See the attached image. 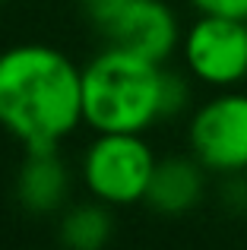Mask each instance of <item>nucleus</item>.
I'll return each mask as SVG.
<instances>
[{
	"label": "nucleus",
	"mask_w": 247,
	"mask_h": 250,
	"mask_svg": "<svg viewBox=\"0 0 247 250\" xmlns=\"http://www.w3.org/2000/svg\"><path fill=\"white\" fill-rule=\"evenodd\" d=\"M219 200H222V206L228 209V212H247V171L222 177Z\"/></svg>",
	"instance_id": "obj_11"
},
{
	"label": "nucleus",
	"mask_w": 247,
	"mask_h": 250,
	"mask_svg": "<svg viewBox=\"0 0 247 250\" xmlns=\"http://www.w3.org/2000/svg\"><path fill=\"white\" fill-rule=\"evenodd\" d=\"M159 155L146 133H95L80 162V181L92 200L111 209L136 206L146 200Z\"/></svg>",
	"instance_id": "obj_3"
},
{
	"label": "nucleus",
	"mask_w": 247,
	"mask_h": 250,
	"mask_svg": "<svg viewBox=\"0 0 247 250\" xmlns=\"http://www.w3.org/2000/svg\"><path fill=\"white\" fill-rule=\"evenodd\" d=\"M82 127V67L61 48L19 42L0 51V130L22 152L61 149Z\"/></svg>",
	"instance_id": "obj_1"
},
{
	"label": "nucleus",
	"mask_w": 247,
	"mask_h": 250,
	"mask_svg": "<svg viewBox=\"0 0 247 250\" xmlns=\"http://www.w3.org/2000/svg\"><path fill=\"white\" fill-rule=\"evenodd\" d=\"M206 190H209V171L197 155H165L152 171L143 203L159 215L178 219L193 212L206 200Z\"/></svg>",
	"instance_id": "obj_8"
},
{
	"label": "nucleus",
	"mask_w": 247,
	"mask_h": 250,
	"mask_svg": "<svg viewBox=\"0 0 247 250\" xmlns=\"http://www.w3.org/2000/svg\"><path fill=\"white\" fill-rule=\"evenodd\" d=\"M114 238V209L99 200H82L61 209L57 241L63 250H105Z\"/></svg>",
	"instance_id": "obj_9"
},
{
	"label": "nucleus",
	"mask_w": 247,
	"mask_h": 250,
	"mask_svg": "<svg viewBox=\"0 0 247 250\" xmlns=\"http://www.w3.org/2000/svg\"><path fill=\"white\" fill-rule=\"evenodd\" d=\"M190 102H193L190 73H178V70L165 67V73H162V121L184 114Z\"/></svg>",
	"instance_id": "obj_10"
},
{
	"label": "nucleus",
	"mask_w": 247,
	"mask_h": 250,
	"mask_svg": "<svg viewBox=\"0 0 247 250\" xmlns=\"http://www.w3.org/2000/svg\"><path fill=\"white\" fill-rule=\"evenodd\" d=\"M70 190H73V174H70V165L63 162L61 149L22 155L13 193L29 215L61 212L63 206H70Z\"/></svg>",
	"instance_id": "obj_7"
},
{
	"label": "nucleus",
	"mask_w": 247,
	"mask_h": 250,
	"mask_svg": "<svg viewBox=\"0 0 247 250\" xmlns=\"http://www.w3.org/2000/svg\"><path fill=\"white\" fill-rule=\"evenodd\" d=\"M181 61L190 80L209 89H238L247 80V22L197 16L181 38Z\"/></svg>",
	"instance_id": "obj_6"
},
{
	"label": "nucleus",
	"mask_w": 247,
	"mask_h": 250,
	"mask_svg": "<svg viewBox=\"0 0 247 250\" xmlns=\"http://www.w3.org/2000/svg\"><path fill=\"white\" fill-rule=\"evenodd\" d=\"M89 13L105 44L133 51L155 63H168L181 51L184 29L168 0H111Z\"/></svg>",
	"instance_id": "obj_4"
},
{
	"label": "nucleus",
	"mask_w": 247,
	"mask_h": 250,
	"mask_svg": "<svg viewBox=\"0 0 247 250\" xmlns=\"http://www.w3.org/2000/svg\"><path fill=\"white\" fill-rule=\"evenodd\" d=\"M165 63L102 44L82 63V124L92 133H146L162 121Z\"/></svg>",
	"instance_id": "obj_2"
},
{
	"label": "nucleus",
	"mask_w": 247,
	"mask_h": 250,
	"mask_svg": "<svg viewBox=\"0 0 247 250\" xmlns=\"http://www.w3.org/2000/svg\"><path fill=\"white\" fill-rule=\"evenodd\" d=\"M0 3H10V0H0Z\"/></svg>",
	"instance_id": "obj_14"
},
{
	"label": "nucleus",
	"mask_w": 247,
	"mask_h": 250,
	"mask_svg": "<svg viewBox=\"0 0 247 250\" xmlns=\"http://www.w3.org/2000/svg\"><path fill=\"white\" fill-rule=\"evenodd\" d=\"M82 3H86L89 10H92V6H102V3H111V0H82Z\"/></svg>",
	"instance_id": "obj_13"
},
{
	"label": "nucleus",
	"mask_w": 247,
	"mask_h": 250,
	"mask_svg": "<svg viewBox=\"0 0 247 250\" xmlns=\"http://www.w3.org/2000/svg\"><path fill=\"white\" fill-rule=\"evenodd\" d=\"M190 155L203 162L209 174H241L247 171V92L216 89L187 121Z\"/></svg>",
	"instance_id": "obj_5"
},
{
	"label": "nucleus",
	"mask_w": 247,
	"mask_h": 250,
	"mask_svg": "<svg viewBox=\"0 0 247 250\" xmlns=\"http://www.w3.org/2000/svg\"><path fill=\"white\" fill-rule=\"evenodd\" d=\"M200 16H225L247 22V0H187Z\"/></svg>",
	"instance_id": "obj_12"
}]
</instances>
